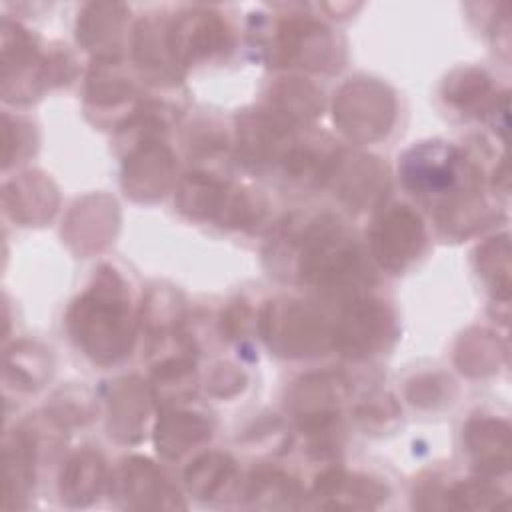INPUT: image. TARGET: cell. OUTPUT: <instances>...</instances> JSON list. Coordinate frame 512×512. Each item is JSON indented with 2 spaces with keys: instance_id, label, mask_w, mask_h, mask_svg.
Here are the masks:
<instances>
[{
  "instance_id": "cell-1",
  "label": "cell",
  "mask_w": 512,
  "mask_h": 512,
  "mask_svg": "<svg viewBox=\"0 0 512 512\" xmlns=\"http://www.w3.org/2000/svg\"><path fill=\"white\" fill-rule=\"evenodd\" d=\"M66 326L76 346L102 366L130 356L136 316L126 282L114 268H98L88 290L72 302Z\"/></svg>"
},
{
  "instance_id": "cell-2",
  "label": "cell",
  "mask_w": 512,
  "mask_h": 512,
  "mask_svg": "<svg viewBox=\"0 0 512 512\" xmlns=\"http://www.w3.org/2000/svg\"><path fill=\"white\" fill-rule=\"evenodd\" d=\"M294 240L302 282L330 296H352L370 282L364 254L338 218L318 216Z\"/></svg>"
},
{
  "instance_id": "cell-3",
  "label": "cell",
  "mask_w": 512,
  "mask_h": 512,
  "mask_svg": "<svg viewBox=\"0 0 512 512\" xmlns=\"http://www.w3.org/2000/svg\"><path fill=\"white\" fill-rule=\"evenodd\" d=\"M404 186L428 200H440L438 208L478 192L480 170L454 146L426 142L410 148L400 162Z\"/></svg>"
},
{
  "instance_id": "cell-4",
  "label": "cell",
  "mask_w": 512,
  "mask_h": 512,
  "mask_svg": "<svg viewBox=\"0 0 512 512\" xmlns=\"http://www.w3.org/2000/svg\"><path fill=\"white\" fill-rule=\"evenodd\" d=\"M176 204L182 214L194 220H214L228 228L256 224L266 208L258 192L234 188L206 172H190L180 180Z\"/></svg>"
},
{
  "instance_id": "cell-5",
  "label": "cell",
  "mask_w": 512,
  "mask_h": 512,
  "mask_svg": "<svg viewBox=\"0 0 512 512\" xmlns=\"http://www.w3.org/2000/svg\"><path fill=\"white\" fill-rule=\"evenodd\" d=\"M260 326L268 346L282 356L302 358L332 346V328L318 310L302 302H268Z\"/></svg>"
},
{
  "instance_id": "cell-6",
  "label": "cell",
  "mask_w": 512,
  "mask_h": 512,
  "mask_svg": "<svg viewBox=\"0 0 512 512\" xmlns=\"http://www.w3.org/2000/svg\"><path fill=\"white\" fill-rule=\"evenodd\" d=\"M2 94L8 102H30L38 98L50 80V56H44L34 36L4 20L2 32Z\"/></svg>"
},
{
  "instance_id": "cell-7",
  "label": "cell",
  "mask_w": 512,
  "mask_h": 512,
  "mask_svg": "<svg viewBox=\"0 0 512 512\" xmlns=\"http://www.w3.org/2000/svg\"><path fill=\"white\" fill-rule=\"evenodd\" d=\"M394 336V314L372 298H354L332 326V346L354 360L378 354Z\"/></svg>"
},
{
  "instance_id": "cell-8",
  "label": "cell",
  "mask_w": 512,
  "mask_h": 512,
  "mask_svg": "<svg viewBox=\"0 0 512 512\" xmlns=\"http://www.w3.org/2000/svg\"><path fill=\"white\" fill-rule=\"evenodd\" d=\"M334 120L354 140L380 138L394 120V98L374 80L348 82L334 104Z\"/></svg>"
},
{
  "instance_id": "cell-9",
  "label": "cell",
  "mask_w": 512,
  "mask_h": 512,
  "mask_svg": "<svg viewBox=\"0 0 512 512\" xmlns=\"http://www.w3.org/2000/svg\"><path fill=\"white\" fill-rule=\"evenodd\" d=\"M270 56L276 66L324 70L334 66L336 42L330 30L308 18H286L276 24Z\"/></svg>"
},
{
  "instance_id": "cell-10",
  "label": "cell",
  "mask_w": 512,
  "mask_h": 512,
  "mask_svg": "<svg viewBox=\"0 0 512 512\" xmlns=\"http://www.w3.org/2000/svg\"><path fill=\"white\" fill-rule=\"evenodd\" d=\"M370 246L382 268L400 272L422 254L426 246L424 224L408 206H392L374 222Z\"/></svg>"
},
{
  "instance_id": "cell-11",
  "label": "cell",
  "mask_w": 512,
  "mask_h": 512,
  "mask_svg": "<svg viewBox=\"0 0 512 512\" xmlns=\"http://www.w3.org/2000/svg\"><path fill=\"white\" fill-rule=\"evenodd\" d=\"M170 52L178 68L210 60L232 44L228 24L214 12L188 10L168 24Z\"/></svg>"
},
{
  "instance_id": "cell-12",
  "label": "cell",
  "mask_w": 512,
  "mask_h": 512,
  "mask_svg": "<svg viewBox=\"0 0 512 512\" xmlns=\"http://www.w3.org/2000/svg\"><path fill=\"white\" fill-rule=\"evenodd\" d=\"M114 494L128 508H184L168 478L144 458L122 460L112 480Z\"/></svg>"
},
{
  "instance_id": "cell-13",
  "label": "cell",
  "mask_w": 512,
  "mask_h": 512,
  "mask_svg": "<svg viewBox=\"0 0 512 512\" xmlns=\"http://www.w3.org/2000/svg\"><path fill=\"white\" fill-rule=\"evenodd\" d=\"M174 180V156L158 140L130 150L124 164V190L134 200L162 198Z\"/></svg>"
},
{
  "instance_id": "cell-14",
  "label": "cell",
  "mask_w": 512,
  "mask_h": 512,
  "mask_svg": "<svg viewBox=\"0 0 512 512\" xmlns=\"http://www.w3.org/2000/svg\"><path fill=\"white\" fill-rule=\"evenodd\" d=\"M344 160L346 162H342V156H338V162L330 176V180L336 182L338 196L356 210H362L368 204L380 200L388 186L386 168L374 162V158L366 156H354Z\"/></svg>"
},
{
  "instance_id": "cell-15",
  "label": "cell",
  "mask_w": 512,
  "mask_h": 512,
  "mask_svg": "<svg viewBox=\"0 0 512 512\" xmlns=\"http://www.w3.org/2000/svg\"><path fill=\"white\" fill-rule=\"evenodd\" d=\"M312 496L324 508H374L386 500V486L374 478L326 470L316 478Z\"/></svg>"
},
{
  "instance_id": "cell-16",
  "label": "cell",
  "mask_w": 512,
  "mask_h": 512,
  "mask_svg": "<svg viewBox=\"0 0 512 512\" xmlns=\"http://www.w3.org/2000/svg\"><path fill=\"white\" fill-rule=\"evenodd\" d=\"M148 392L136 376L120 378L110 390V436L122 442H138L148 416Z\"/></svg>"
},
{
  "instance_id": "cell-17",
  "label": "cell",
  "mask_w": 512,
  "mask_h": 512,
  "mask_svg": "<svg viewBox=\"0 0 512 512\" xmlns=\"http://www.w3.org/2000/svg\"><path fill=\"white\" fill-rule=\"evenodd\" d=\"M36 446L28 432L20 426L6 436L4 442V508L26 506L28 492L34 482Z\"/></svg>"
},
{
  "instance_id": "cell-18",
  "label": "cell",
  "mask_w": 512,
  "mask_h": 512,
  "mask_svg": "<svg viewBox=\"0 0 512 512\" xmlns=\"http://www.w3.org/2000/svg\"><path fill=\"white\" fill-rule=\"evenodd\" d=\"M262 110L292 132L300 124H308L320 114L322 98L312 84L290 78L272 88L268 104Z\"/></svg>"
},
{
  "instance_id": "cell-19",
  "label": "cell",
  "mask_w": 512,
  "mask_h": 512,
  "mask_svg": "<svg viewBox=\"0 0 512 512\" xmlns=\"http://www.w3.org/2000/svg\"><path fill=\"white\" fill-rule=\"evenodd\" d=\"M126 10L122 4H88L78 18V42L98 58H118Z\"/></svg>"
},
{
  "instance_id": "cell-20",
  "label": "cell",
  "mask_w": 512,
  "mask_h": 512,
  "mask_svg": "<svg viewBox=\"0 0 512 512\" xmlns=\"http://www.w3.org/2000/svg\"><path fill=\"white\" fill-rule=\"evenodd\" d=\"M466 446L482 474L508 472L510 428L506 422L494 418L470 420L466 426Z\"/></svg>"
},
{
  "instance_id": "cell-21",
  "label": "cell",
  "mask_w": 512,
  "mask_h": 512,
  "mask_svg": "<svg viewBox=\"0 0 512 512\" xmlns=\"http://www.w3.org/2000/svg\"><path fill=\"white\" fill-rule=\"evenodd\" d=\"M134 54L136 62L144 68L146 74L154 78L178 82L182 70L172 58L168 42V24L158 18L140 20L134 30Z\"/></svg>"
},
{
  "instance_id": "cell-22",
  "label": "cell",
  "mask_w": 512,
  "mask_h": 512,
  "mask_svg": "<svg viewBox=\"0 0 512 512\" xmlns=\"http://www.w3.org/2000/svg\"><path fill=\"white\" fill-rule=\"evenodd\" d=\"M106 466L98 452L80 450L68 458L60 474V494L62 502L68 506H86L104 484Z\"/></svg>"
},
{
  "instance_id": "cell-23",
  "label": "cell",
  "mask_w": 512,
  "mask_h": 512,
  "mask_svg": "<svg viewBox=\"0 0 512 512\" xmlns=\"http://www.w3.org/2000/svg\"><path fill=\"white\" fill-rule=\"evenodd\" d=\"M208 438L210 424L190 412H166L156 426V446L164 458H180Z\"/></svg>"
},
{
  "instance_id": "cell-24",
  "label": "cell",
  "mask_w": 512,
  "mask_h": 512,
  "mask_svg": "<svg viewBox=\"0 0 512 512\" xmlns=\"http://www.w3.org/2000/svg\"><path fill=\"white\" fill-rule=\"evenodd\" d=\"M238 470L226 454H204L186 470L188 490L200 500H216L230 494L236 486Z\"/></svg>"
},
{
  "instance_id": "cell-25",
  "label": "cell",
  "mask_w": 512,
  "mask_h": 512,
  "mask_svg": "<svg viewBox=\"0 0 512 512\" xmlns=\"http://www.w3.org/2000/svg\"><path fill=\"white\" fill-rule=\"evenodd\" d=\"M444 98L466 114H482L496 106V98H492V82L488 74L478 68L454 72L444 84Z\"/></svg>"
},
{
  "instance_id": "cell-26",
  "label": "cell",
  "mask_w": 512,
  "mask_h": 512,
  "mask_svg": "<svg viewBox=\"0 0 512 512\" xmlns=\"http://www.w3.org/2000/svg\"><path fill=\"white\" fill-rule=\"evenodd\" d=\"M50 376V360L44 348L32 342H18L6 352L4 378L18 390H38Z\"/></svg>"
},
{
  "instance_id": "cell-27",
  "label": "cell",
  "mask_w": 512,
  "mask_h": 512,
  "mask_svg": "<svg viewBox=\"0 0 512 512\" xmlns=\"http://www.w3.org/2000/svg\"><path fill=\"white\" fill-rule=\"evenodd\" d=\"M120 58H98L88 74L86 100L98 108L118 106L132 96V82L120 66Z\"/></svg>"
},
{
  "instance_id": "cell-28",
  "label": "cell",
  "mask_w": 512,
  "mask_h": 512,
  "mask_svg": "<svg viewBox=\"0 0 512 512\" xmlns=\"http://www.w3.org/2000/svg\"><path fill=\"white\" fill-rule=\"evenodd\" d=\"M196 394L192 358H170L156 366L152 378V398L164 406L188 402Z\"/></svg>"
},
{
  "instance_id": "cell-29",
  "label": "cell",
  "mask_w": 512,
  "mask_h": 512,
  "mask_svg": "<svg viewBox=\"0 0 512 512\" xmlns=\"http://www.w3.org/2000/svg\"><path fill=\"white\" fill-rule=\"evenodd\" d=\"M246 498L258 508H296L302 490L294 478L278 470H258L250 476Z\"/></svg>"
},
{
  "instance_id": "cell-30",
  "label": "cell",
  "mask_w": 512,
  "mask_h": 512,
  "mask_svg": "<svg viewBox=\"0 0 512 512\" xmlns=\"http://www.w3.org/2000/svg\"><path fill=\"white\" fill-rule=\"evenodd\" d=\"M506 494L488 482H460L444 492V506L452 508H498Z\"/></svg>"
},
{
  "instance_id": "cell-31",
  "label": "cell",
  "mask_w": 512,
  "mask_h": 512,
  "mask_svg": "<svg viewBox=\"0 0 512 512\" xmlns=\"http://www.w3.org/2000/svg\"><path fill=\"white\" fill-rule=\"evenodd\" d=\"M32 126L24 124L22 120H14V126L10 124V116L4 114V136H6V152H4V166L8 168L10 162H18L24 154H28L34 146L32 142Z\"/></svg>"
}]
</instances>
